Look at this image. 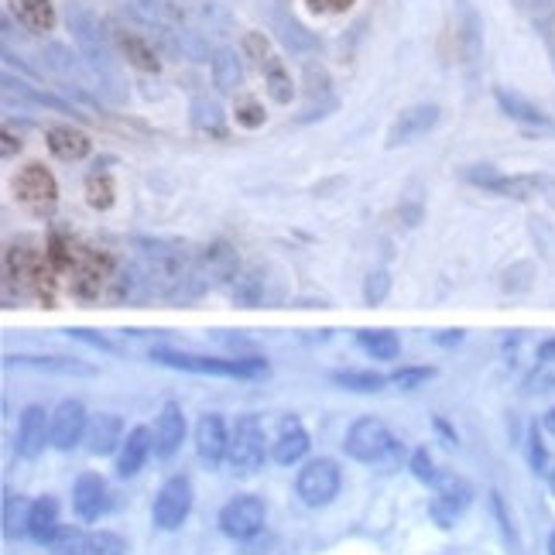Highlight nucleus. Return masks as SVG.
<instances>
[{"mask_svg": "<svg viewBox=\"0 0 555 555\" xmlns=\"http://www.w3.org/2000/svg\"><path fill=\"white\" fill-rule=\"evenodd\" d=\"M244 55L251 62H261L264 66V62H268V38H264L261 31H247L244 35Z\"/></svg>", "mask_w": 555, "mask_h": 555, "instance_id": "obj_42", "label": "nucleus"}, {"mask_svg": "<svg viewBox=\"0 0 555 555\" xmlns=\"http://www.w3.org/2000/svg\"><path fill=\"white\" fill-rule=\"evenodd\" d=\"M151 360L175 370H189V374H216V377H261L268 374V364L261 357H237V360H220V357H196V353H179V350H151Z\"/></svg>", "mask_w": 555, "mask_h": 555, "instance_id": "obj_2", "label": "nucleus"}, {"mask_svg": "<svg viewBox=\"0 0 555 555\" xmlns=\"http://www.w3.org/2000/svg\"><path fill=\"white\" fill-rule=\"evenodd\" d=\"M0 141H4V144H0V155H4V158H11L14 151H21V141L14 138L11 131H4V138H0Z\"/></svg>", "mask_w": 555, "mask_h": 555, "instance_id": "obj_48", "label": "nucleus"}, {"mask_svg": "<svg viewBox=\"0 0 555 555\" xmlns=\"http://www.w3.org/2000/svg\"><path fill=\"white\" fill-rule=\"evenodd\" d=\"M412 473H415L418 480H425V484H432V480H436V466H432V460H429V453H425V449H415Z\"/></svg>", "mask_w": 555, "mask_h": 555, "instance_id": "obj_45", "label": "nucleus"}, {"mask_svg": "<svg viewBox=\"0 0 555 555\" xmlns=\"http://www.w3.org/2000/svg\"><path fill=\"white\" fill-rule=\"evenodd\" d=\"M7 11L18 18V24L31 35H48L59 24V14H55L52 0H7Z\"/></svg>", "mask_w": 555, "mask_h": 555, "instance_id": "obj_19", "label": "nucleus"}, {"mask_svg": "<svg viewBox=\"0 0 555 555\" xmlns=\"http://www.w3.org/2000/svg\"><path fill=\"white\" fill-rule=\"evenodd\" d=\"M227 449H230L227 422H223L216 412L199 418L196 422V453H199V460L209 463V466H220L223 460H227Z\"/></svg>", "mask_w": 555, "mask_h": 555, "instance_id": "obj_12", "label": "nucleus"}, {"mask_svg": "<svg viewBox=\"0 0 555 555\" xmlns=\"http://www.w3.org/2000/svg\"><path fill=\"white\" fill-rule=\"evenodd\" d=\"M388 295H391V275L384 268L370 271L367 281H364V302L367 305H381Z\"/></svg>", "mask_w": 555, "mask_h": 555, "instance_id": "obj_36", "label": "nucleus"}, {"mask_svg": "<svg viewBox=\"0 0 555 555\" xmlns=\"http://www.w3.org/2000/svg\"><path fill=\"white\" fill-rule=\"evenodd\" d=\"M357 340L374 360H394L401 353V340L394 333H388V329H364Z\"/></svg>", "mask_w": 555, "mask_h": 555, "instance_id": "obj_28", "label": "nucleus"}, {"mask_svg": "<svg viewBox=\"0 0 555 555\" xmlns=\"http://www.w3.org/2000/svg\"><path fill=\"white\" fill-rule=\"evenodd\" d=\"M185 439V415H182V405L179 401H165L162 412L155 418V453L168 460V456L179 453Z\"/></svg>", "mask_w": 555, "mask_h": 555, "instance_id": "obj_16", "label": "nucleus"}, {"mask_svg": "<svg viewBox=\"0 0 555 555\" xmlns=\"http://www.w3.org/2000/svg\"><path fill=\"white\" fill-rule=\"evenodd\" d=\"M107 484H103L100 473H83L72 487V508L83 521H96L103 511H107Z\"/></svg>", "mask_w": 555, "mask_h": 555, "instance_id": "obj_17", "label": "nucleus"}, {"mask_svg": "<svg viewBox=\"0 0 555 555\" xmlns=\"http://www.w3.org/2000/svg\"><path fill=\"white\" fill-rule=\"evenodd\" d=\"M69 24H72V31H76V42L86 52V59H90L96 69H107L110 66V52H107V45L100 42V31H96V24H93L90 14L76 7V11H69Z\"/></svg>", "mask_w": 555, "mask_h": 555, "instance_id": "obj_20", "label": "nucleus"}, {"mask_svg": "<svg viewBox=\"0 0 555 555\" xmlns=\"http://www.w3.org/2000/svg\"><path fill=\"white\" fill-rule=\"evenodd\" d=\"M151 449H155V432L148 425H134L124 436V446L117 449V477H138L141 466L148 463Z\"/></svg>", "mask_w": 555, "mask_h": 555, "instance_id": "obj_14", "label": "nucleus"}, {"mask_svg": "<svg viewBox=\"0 0 555 555\" xmlns=\"http://www.w3.org/2000/svg\"><path fill=\"white\" fill-rule=\"evenodd\" d=\"M305 83H309L312 96H326L329 93V76H326L323 66H316V62H309V66H305Z\"/></svg>", "mask_w": 555, "mask_h": 555, "instance_id": "obj_44", "label": "nucleus"}, {"mask_svg": "<svg viewBox=\"0 0 555 555\" xmlns=\"http://www.w3.org/2000/svg\"><path fill=\"white\" fill-rule=\"evenodd\" d=\"M340 487H343L340 463L329 460V456L309 460L299 470V477H295V494H299L302 504H309V508H326V504H333Z\"/></svg>", "mask_w": 555, "mask_h": 555, "instance_id": "obj_4", "label": "nucleus"}, {"mask_svg": "<svg viewBox=\"0 0 555 555\" xmlns=\"http://www.w3.org/2000/svg\"><path fill=\"white\" fill-rule=\"evenodd\" d=\"M429 377H436L432 367H405V370H394L391 384H398V388H405V391H415L418 384H425Z\"/></svg>", "mask_w": 555, "mask_h": 555, "instance_id": "obj_40", "label": "nucleus"}, {"mask_svg": "<svg viewBox=\"0 0 555 555\" xmlns=\"http://www.w3.org/2000/svg\"><path fill=\"white\" fill-rule=\"evenodd\" d=\"M391 432H388V425L381 422V418H357V422L350 425L347 429V453L353 456L357 463H377L381 460L384 453L391 449Z\"/></svg>", "mask_w": 555, "mask_h": 555, "instance_id": "obj_7", "label": "nucleus"}, {"mask_svg": "<svg viewBox=\"0 0 555 555\" xmlns=\"http://www.w3.org/2000/svg\"><path fill=\"white\" fill-rule=\"evenodd\" d=\"M275 24L281 28V38H285V42L292 45L295 52H309V48L319 45V38L309 35V31H305L295 18H288V14H275Z\"/></svg>", "mask_w": 555, "mask_h": 555, "instance_id": "obj_34", "label": "nucleus"}, {"mask_svg": "<svg viewBox=\"0 0 555 555\" xmlns=\"http://www.w3.org/2000/svg\"><path fill=\"white\" fill-rule=\"evenodd\" d=\"M545 429H549L552 436H555V408H549V412H545Z\"/></svg>", "mask_w": 555, "mask_h": 555, "instance_id": "obj_50", "label": "nucleus"}, {"mask_svg": "<svg viewBox=\"0 0 555 555\" xmlns=\"http://www.w3.org/2000/svg\"><path fill=\"white\" fill-rule=\"evenodd\" d=\"M14 196L28 206H52L59 199V182L45 165H24L14 175Z\"/></svg>", "mask_w": 555, "mask_h": 555, "instance_id": "obj_11", "label": "nucleus"}, {"mask_svg": "<svg viewBox=\"0 0 555 555\" xmlns=\"http://www.w3.org/2000/svg\"><path fill=\"white\" fill-rule=\"evenodd\" d=\"M114 38H117L120 55H124V59L131 62L134 69H141V72H158V69H162V59H158V52H155V48H151L148 42H144L141 35L117 28Z\"/></svg>", "mask_w": 555, "mask_h": 555, "instance_id": "obj_25", "label": "nucleus"}, {"mask_svg": "<svg viewBox=\"0 0 555 555\" xmlns=\"http://www.w3.org/2000/svg\"><path fill=\"white\" fill-rule=\"evenodd\" d=\"M86 442H90V453L93 456H107L114 453V449L124 446V425H120L117 415L110 412H100L90 422V429H86Z\"/></svg>", "mask_w": 555, "mask_h": 555, "instance_id": "obj_23", "label": "nucleus"}, {"mask_svg": "<svg viewBox=\"0 0 555 555\" xmlns=\"http://www.w3.org/2000/svg\"><path fill=\"white\" fill-rule=\"evenodd\" d=\"M59 501H55L52 494L38 497V501H31V511H28V535L35 538L38 545H48L55 535H59Z\"/></svg>", "mask_w": 555, "mask_h": 555, "instance_id": "obj_22", "label": "nucleus"}, {"mask_svg": "<svg viewBox=\"0 0 555 555\" xmlns=\"http://www.w3.org/2000/svg\"><path fill=\"white\" fill-rule=\"evenodd\" d=\"M48 549H52V555H90V535H83L79 528L62 525L59 535L48 542Z\"/></svg>", "mask_w": 555, "mask_h": 555, "instance_id": "obj_32", "label": "nucleus"}, {"mask_svg": "<svg viewBox=\"0 0 555 555\" xmlns=\"http://www.w3.org/2000/svg\"><path fill=\"white\" fill-rule=\"evenodd\" d=\"M357 0H309V11H350Z\"/></svg>", "mask_w": 555, "mask_h": 555, "instance_id": "obj_46", "label": "nucleus"}, {"mask_svg": "<svg viewBox=\"0 0 555 555\" xmlns=\"http://www.w3.org/2000/svg\"><path fill=\"white\" fill-rule=\"evenodd\" d=\"M532 466L538 473H545V449L538 442V429H532Z\"/></svg>", "mask_w": 555, "mask_h": 555, "instance_id": "obj_47", "label": "nucleus"}, {"mask_svg": "<svg viewBox=\"0 0 555 555\" xmlns=\"http://www.w3.org/2000/svg\"><path fill=\"white\" fill-rule=\"evenodd\" d=\"M532 4H545V0H532Z\"/></svg>", "mask_w": 555, "mask_h": 555, "instance_id": "obj_53", "label": "nucleus"}, {"mask_svg": "<svg viewBox=\"0 0 555 555\" xmlns=\"http://www.w3.org/2000/svg\"><path fill=\"white\" fill-rule=\"evenodd\" d=\"M114 199H117V185L107 172H93L90 179H86V203L93 209H110Z\"/></svg>", "mask_w": 555, "mask_h": 555, "instance_id": "obj_30", "label": "nucleus"}, {"mask_svg": "<svg viewBox=\"0 0 555 555\" xmlns=\"http://www.w3.org/2000/svg\"><path fill=\"white\" fill-rule=\"evenodd\" d=\"M264 518H268V511H264L261 497L237 494L233 501L223 504V511H220V532L227 535V538H233V542H247V538H254L264 528Z\"/></svg>", "mask_w": 555, "mask_h": 555, "instance_id": "obj_6", "label": "nucleus"}, {"mask_svg": "<svg viewBox=\"0 0 555 555\" xmlns=\"http://www.w3.org/2000/svg\"><path fill=\"white\" fill-rule=\"evenodd\" d=\"M538 360H545V364H549V360H555V336H552V340H545L542 347H538Z\"/></svg>", "mask_w": 555, "mask_h": 555, "instance_id": "obj_49", "label": "nucleus"}, {"mask_svg": "<svg viewBox=\"0 0 555 555\" xmlns=\"http://www.w3.org/2000/svg\"><path fill=\"white\" fill-rule=\"evenodd\" d=\"M209 69H213V86L220 93H233L244 83V66H240L233 48H220V52L213 55V62H209Z\"/></svg>", "mask_w": 555, "mask_h": 555, "instance_id": "obj_26", "label": "nucleus"}, {"mask_svg": "<svg viewBox=\"0 0 555 555\" xmlns=\"http://www.w3.org/2000/svg\"><path fill=\"white\" fill-rule=\"evenodd\" d=\"M192 124H196V127H213V131H220L223 110L216 107L213 100H196V103H192Z\"/></svg>", "mask_w": 555, "mask_h": 555, "instance_id": "obj_39", "label": "nucleus"}, {"mask_svg": "<svg viewBox=\"0 0 555 555\" xmlns=\"http://www.w3.org/2000/svg\"><path fill=\"white\" fill-rule=\"evenodd\" d=\"M494 100L497 107L504 110L511 120H518V124H528V127H552V117L545 114L542 107H535L532 100H525L521 93H511V90H494Z\"/></svg>", "mask_w": 555, "mask_h": 555, "instance_id": "obj_24", "label": "nucleus"}, {"mask_svg": "<svg viewBox=\"0 0 555 555\" xmlns=\"http://www.w3.org/2000/svg\"><path fill=\"white\" fill-rule=\"evenodd\" d=\"M305 453H309V432L302 429L299 418H285L278 429V439L271 442V460L281 466L302 463Z\"/></svg>", "mask_w": 555, "mask_h": 555, "instance_id": "obj_18", "label": "nucleus"}, {"mask_svg": "<svg viewBox=\"0 0 555 555\" xmlns=\"http://www.w3.org/2000/svg\"><path fill=\"white\" fill-rule=\"evenodd\" d=\"M127 542L117 532H93L90 535V555H124Z\"/></svg>", "mask_w": 555, "mask_h": 555, "instance_id": "obj_38", "label": "nucleus"}, {"mask_svg": "<svg viewBox=\"0 0 555 555\" xmlns=\"http://www.w3.org/2000/svg\"><path fill=\"white\" fill-rule=\"evenodd\" d=\"M532 264H514V268L504 271V292H528L532 288Z\"/></svg>", "mask_w": 555, "mask_h": 555, "instance_id": "obj_41", "label": "nucleus"}, {"mask_svg": "<svg viewBox=\"0 0 555 555\" xmlns=\"http://www.w3.org/2000/svg\"><path fill=\"white\" fill-rule=\"evenodd\" d=\"M192 511V484L189 477H168L162 490L155 494V504H151V521L162 532H175L182 528V521L189 518Z\"/></svg>", "mask_w": 555, "mask_h": 555, "instance_id": "obj_5", "label": "nucleus"}, {"mask_svg": "<svg viewBox=\"0 0 555 555\" xmlns=\"http://www.w3.org/2000/svg\"><path fill=\"white\" fill-rule=\"evenodd\" d=\"M549 555H555V532H552V538H549Z\"/></svg>", "mask_w": 555, "mask_h": 555, "instance_id": "obj_52", "label": "nucleus"}, {"mask_svg": "<svg viewBox=\"0 0 555 555\" xmlns=\"http://www.w3.org/2000/svg\"><path fill=\"white\" fill-rule=\"evenodd\" d=\"M45 446H52V415H48L42 405L21 408L14 453H18L21 460H38V456L45 453Z\"/></svg>", "mask_w": 555, "mask_h": 555, "instance_id": "obj_8", "label": "nucleus"}, {"mask_svg": "<svg viewBox=\"0 0 555 555\" xmlns=\"http://www.w3.org/2000/svg\"><path fill=\"white\" fill-rule=\"evenodd\" d=\"M86 429H90V415H86L83 401H62L52 412V446L62 449V453L76 449L86 439Z\"/></svg>", "mask_w": 555, "mask_h": 555, "instance_id": "obj_10", "label": "nucleus"}, {"mask_svg": "<svg viewBox=\"0 0 555 555\" xmlns=\"http://www.w3.org/2000/svg\"><path fill=\"white\" fill-rule=\"evenodd\" d=\"M7 364L48 367V370H62V374H93L90 367H83V364H72V360H62V357H7Z\"/></svg>", "mask_w": 555, "mask_h": 555, "instance_id": "obj_35", "label": "nucleus"}, {"mask_svg": "<svg viewBox=\"0 0 555 555\" xmlns=\"http://www.w3.org/2000/svg\"><path fill=\"white\" fill-rule=\"evenodd\" d=\"M138 244L144 247V278H148V285L165 299H179V295L185 299L182 288L196 278L189 257L179 247L155 244V240H138Z\"/></svg>", "mask_w": 555, "mask_h": 555, "instance_id": "obj_1", "label": "nucleus"}, {"mask_svg": "<svg viewBox=\"0 0 555 555\" xmlns=\"http://www.w3.org/2000/svg\"><path fill=\"white\" fill-rule=\"evenodd\" d=\"M477 52H480V21L470 14V18H466V28H463V59L473 62L477 59Z\"/></svg>", "mask_w": 555, "mask_h": 555, "instance_id": "obj_43", "label": "nucleus"}, {"mask_svg": "<svg viewBox=\"0 0 555 555\" xmlns=\"http://www.w3.org/2000/svg\"><path fill=\"white\" fill-rule=\"evenodd\" d=\"M45 144H48V151L59 158V162H83V158H90V151H93L90 134L79 131V127H72V124L48 127Z\"/></svg>", "mask_w": 555, "mask_h": 555, "instance_id": "obj_15", "label": "nucleus"}, {"mask_svg": "<svg viewBox=\"0 0 555 555\" xmlns=\"http://www.w3.org/2000/svg\"><path fill=\"white\" fill-rule=\"evenodd\" d=\"M264 86H268V96L275 103H292L295 83H292V76H288V69H285V62L281 59L264 62Z\"/></svg>", "mask_w": 555, "mask_h": 555, "instance_id": "obj_27", "label": "nucleus"}, {"mask_svg": "<svg viewBox=\"0 0 555 555\" xmlns=\"http://www.w3.org/2000/svg\"><path fill=\"white\" fill-rule=\"evenodd\" d=\"M552 185L549 175H497L494 182H490V192H497V196L504 199H518V203H528V199L542 196L545 189Z\"/></svg>", "mask_w": 555, "mask_h": 555, "instance_id": "obj_21", "label": "nucleus"}, {"mask_svg": "<svg viewBox=\"0 0 555 555\" xmlns=\"http://www.w3.org/2000/svg\"><path fill=\"white\" fill-rule=\"evenodd\" d=\"M206 264H209V275L227 281V278H237V254L230 251L227 244H213L206 247Z\"/></svg>", "mask_w": 555, "mask_h": 555, "instance_id": "obj_33", "label": "nucleus"}, {"mask_svg": "<svg viewBox=\"0 0 555 555\" xmlns=\"http://www.w3.org/2000/svg\"><path fill=\"white\" fill-rule=\"evenodd\" d=\"M432 484H436V508H432V514L442 521V528H449V521L470 504L473 490L463 477H456V473H436Z\"/></svg>", "mask_w": 555, "mask_h": 555, "instance_id": "obj_13", "label": "nucleus"}, {"mask_svg": "<svg viewBox=\"0 0 555 555\" xmlns=\"http://www.w3.org/2000/svg\"><path fill=\"white\" fill-rule=\"evenodd\" d=\"M233 299H237V305H244V309H254V305L264 299L261 271H240V275L233 278Z\"/></svg>", "mask_w": 555, "mask_h": 555, "instance_id": "obj_29", "label": "nucleus"}, {"mask_svg": "<svg viewBox=\"0 0 555 555\" xmlns=\"http://www.w3.org/2000/svg\"><path fill=\"white\" fill-rule=\"evenodd\" d=\"M442 110L436 107V103H415V107H405L398 117H394V124L388 127V138H384V144L388 148H401V144H412L418 141L422 134H429L432 127L439 124Z\"/></svg>", "mask_w": 555, "mask_h": 555, "instance_id": "obj_9", "label": "nucleus"}, {"mask_svg": "<svg viewBox=\"0 0 555 555\" xmlns=\"http://www.w3.org/2000/svg\"><path fill=\"white\" fill-rule=\"evenodd\" d=\"M233 117H237L240 127H251V131H254V127L264 124V107L254 100V96H240L237 107H233Z\"/></svg>", "mask_w": 555, "mask_h": 555, "instance_id": "obj_37", "label": "nucleus"}, {"mask_svg": "<svg viewBox=\"0 0 555 555\" xmlns=\"http://www.w3.org/2000/svg\"><path fill=\"white\" fill-rule=\"evenodd\" d=\"M333 381L343 384V388H350V391L370 394V391H381L384 384H388V377L374 374V370H340V374H333Z\"/></svg>", "mask_w": 555, "mask_h": 555, "instance_id": "obj_31", "label": "nucleus"}, {"mask_svg": "<svg viewBox=\"0 0 555 555\" xmlns=\"http://www.w3.org/2000/svg\"><path fill=\"white\" fill-rule=\"evenodd\" d=\"M549 487H552V494H555V466L549 470Z\"/></svg>", "mask_w": 555, "mask_h": 555, "instance_id": "obj_51", "label": "nucleus"}, {"mask_svg": "<svg viewBox=\"0 0 555 555\" xmlns=\"http://www.w3.org/2000/svg\"><path fill=\"white\" fill-rule=\"evenodd\" d=\"M264 456H268V439H264V425L257 415H240L230 429V449H227V463L237 477H254L264 466Z\"/></svg>", "mask_w": 555, "mask_h": 555, "instance_id": "obj_3", "label": "nucleus"}]
</instances>
